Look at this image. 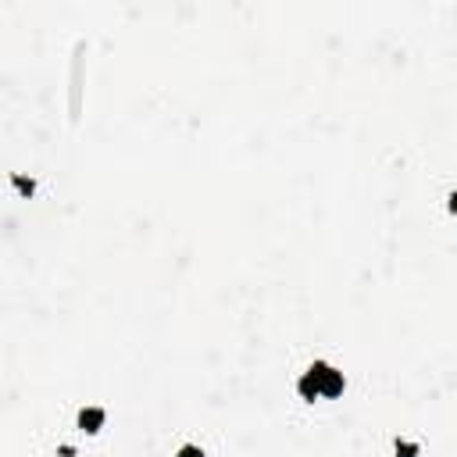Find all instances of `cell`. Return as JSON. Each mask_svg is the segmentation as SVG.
<instances>
[{"instance_id":"cell-6","label":"cell","mask_w":457,"mask_h":457,"mask_svg":"<svg viewBox=\"0 0 457 457\" xmlns=\"http://www.w3.org/2000/svg\"><path fill=\"white\" fill-rule=\"evenodd\" d=\"M175 457H204V446H201V443H182V446L175 450Z\"/></svg>"},{"instance_id":"cell-3","label":"cell","mask_w":457,"mask_h":457,"mask_svg":"<svg viewBox=\"0 0 457 457\" xmlns=\"http://www.w3.org/2000/svg\"><path fill=\"white\" fill-rule=\"evenodd\" d=\"M11 186H15V193H18V197H26V201H29V197L36 193V179H29V175L15 171V175H11Z\"/></svg>"},{"instance_id":"cell-7","label":"cell","mask_w":457,"mask_h":457,"mask_svg":"<svg viewBox=\"0 0 457 457\" xmlns=\"http://www.w3.org/2000/svg\"><path fill=\"white\" fill-rule=\"evenodd\" d=\"M446 208H450V215H457V193H450V201H446Z\"/></svg>"},{"instance_id":"cell-2","label":"cell","mask_w":457,"mask_h":457,"mask_svg":"<svg viewBox=\"0 0 457 457\" xmlns=\"http://www.w3.org/2000/svg\"><path fill=\"white\" fill-rule=\"evenodd\" d=\"M104 422H108V411H104V407H82V411L75 414V425H79L86 436H97V432L104 429Z\"/></svg>"},{"instance_id":"cell-1","label":"cell","mask_w":457,"mask_h":457,"mask_svg":"<svg viewBox=\"0 0 457 457\" xmlns=\"http://www.w3.org/2000/svg\"><path fill=\"white\" fill-rule=\"evenodd\" d=\"M308 376L315 379V386H318V393H322L325 400H336V397H343V390H346L343 372L336 368V364H329V361H315L311 368H308Z\"/></svg>"},{"instance_id":"cell-4","label":"cell","mask_w":457,"mask_h":457,"mask_svg":"<svg viewBox=\"0 0 457 457\" xmlns=\"http://www.w3.org/2000/svg\"><path fill=\"white\" fill-rule=\"evenodd\" d=\"M297 393H300V400H308V404H315V400L322 397V393H318V386H315V379H311L308 372L300 376V383H297Z\"/></svg>"},{"instance_id":"cell-5","label":"cell","mask_w":457,"mask_h":457,"mask_svg":"<svg viewBox=\"0 0 457 457\" xmlns=\"http://www.w3.org/2000/svg\"><path fill=\"white\" fill-rule=\"evenodd\" d=\"M393 453H397V457H418L422 446H418L414 439H397V443H393Z\"/></svg>"}]
</instances>
